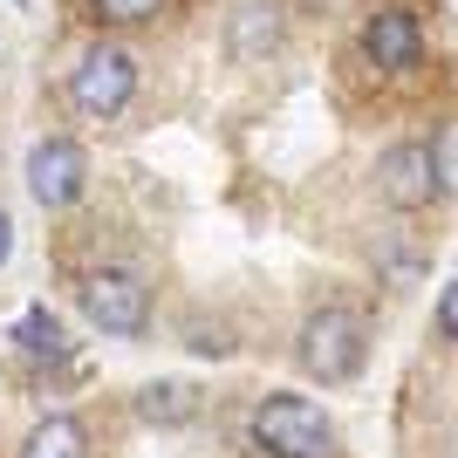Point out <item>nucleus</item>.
<instances>
[{
    "label": "nucleus",
    "mask_w": 458,
    "mask_h": 458,
    "mask_svg": "<svg viewBox=\"0 0 458 458\" xmlns=\"http://www.w3.org/2000/svg\"><path fill=\"white\" fill-rule=\"evenodd\" d=\"M445 191V157L431 144H390L377 157V199L397 212H424Z\"/></svg>",
    "instance_id": "5"
},
{
    "label": "nucleus",
    "mask_w": 458,
    "mask_h": 458,
    "mask_svg": "<svg viewBox=\"0 0 458 458\" xmlns=\"http://www.w3.org/2000/svg\"><path fill=\"white\" fill-rule=\"evenodd\" d=\"M363 55L377 62L383 76H411L424 62V21L411 7H377L363 21Z\"/></svg>",
    "instance_id": "7"
},
{
    "label": "nucleus",
    "mask_w": 458,
    "mask_h": 458,
    "mask_svg": "<svg viewBox=\"0 0 458 458\" xmlns=\"http://www.w3.org/2000/svg\"><path fill=\"white\" fill-rule=\"evenodd\" d=\"M137 96V55L131 48H116V41H96L89 55L69 69V103H76L82 116H96V123H110V116L131 110Z\"/></svg>",
    "instance_id": "3"
},
{
    "label": "nucleus",
    "mask_w": 458,
    "mask_h": 458,
    "mask_svg": "<svg viewBox=\"0 0 458 458\" xmlns=\"http://www.w3.org/2000/svg\"><path fill=\"white\" fill-rule=\"evenodd\" d=\"M294 356H301V369L315 383H356L363 377V363H369V328H363V315L356 308H315L301 322V343H294Z\"/></svg>",
    "instance_id": "1"
},
{
    "label": "nucleus",
    "mask_w": 458,
    "mask_h": 458,
    "mask_svg": "<svg viewBox=\"0 0 458 458\" xmlns=\"http://www.w3.org/2000/svg\"><path fill=\"white\" fill-rule=\"evenodd\" d=\"M7 253H14V219L0 212V267H7Z\"/></svg>",
    "instance_id": "13"
},
{
    "label": "nucleus",
    "mask_w": 458,
    "mask_h": 458,
    "mask_svg": "<svg viewBox=\"0 0 458 458\" xmlns=\"http://www.w3.org/2000/svg\"><path fill=\"white\" fill-rule=\"evenodd\" d=\"M438 335H445V343L458 335V294H452V287L438 294Z\"/></svg>",
    "instance_id": "12"
},
{
    "label": "nucleus",
    "mask_w": 458,
    "mask_h": 458,
    "mask_svg": "<svg viewBox=\"0 0 458 458\" xmlns=\"http://www.w3.org/2000/svg\"><path fill=\"white\" fill-rule=\"evenodd\" d=\"M82 185H89V157H82L76 137H41L35 151H28V191H35L41 212L76 206Z\"/></svg>",
    "instance_id": "6"
},
{
    "label": "nucleus",
    "mask_w": 458,
    "mask_h": 458,
    "mask_svg": "<svg viewBox=\"0 0 458 458\" xmlns=\"http://www.w3.org/2000/svg\"><path fill=\"white\" fill-rule=\"evenodd\" d=\"M21 458H82V424L76 418H41L21 445Z\"/></svg>",
    "instance_id": "9"
},
{
    "label": "nucleus",
    "mask_w": 458,
    "mask_h": 458,
    "mask_svg": "<svg viewBox=\"0 0 458 458\" xmlns=\"http://www.w3.org/2000/svg\"><path fill=\"white\" fill-rule=\"evenodd\" d=\"M76 294H82L89 328H103V335H144L151 328V287L131 267H89Z\"/></svg>",
    "instance_id": "4"
},
{
    "label": "nucleus",
    "mask_w": 458,
    "mask_h": 458,
    "mask_svg": "<svg viewBox=\"0 0 458 458\" xmlns=\"http://www.w3.org/2000/svg\"><path fill=\"white\" fill-rule=\"evenodd\" d=\"M14 343L21 349H28V356H41V363H55V356H62V349H69V343H62V322H55V308H28V315H21V322H14Z\"/></svg>",
    "instance_id": "10"
},
{
    "label": "nucleus",
    "mask_w": 458,
    "mask_h": 458,
    "mask_svg": "<svg viewBox=\"0 0 458 458\" xmlns=\"http://www.w3.org/2000/svg\"><path fill=\"white\" fill-rule=\"evenodd\" d=\"M247 431L267 458H328L335 452V431H328L322 403L294 397V390H267V397L253 403Z\"/></svg>",
    "instance_id": "2"
},
{
    "label": "nucleus",
    "mask_w": 458,
    "mask_h": 458,
    "mask_svg": "<svg viewBox=\"0 0 458 458\" xmlns=\"http://www.w3.org/2000/svg\"><path fill=\"white\" fill-rule=\"evenodd\" d=\"M191 411H199L191 383H144V390H137V418L144 424H185Z\"/></svg>",
    "instance_id": "8"
},
{
    "label": "nucleus",
    "mask_w": 458,
    "mask_h": 458,
    "mask_svg": "<svg viewBox=\"0 0 458 458\" xmlns=\"http://www.w3.org/2000/svg\"><path fill=\"white\" fill-rule=\"evenodd\" d=\"M89 7H96L103 21H123V28H131V21H151L165 0H89Z\"/></svg>",
    "instance_id": "11"
}]
</instances>
